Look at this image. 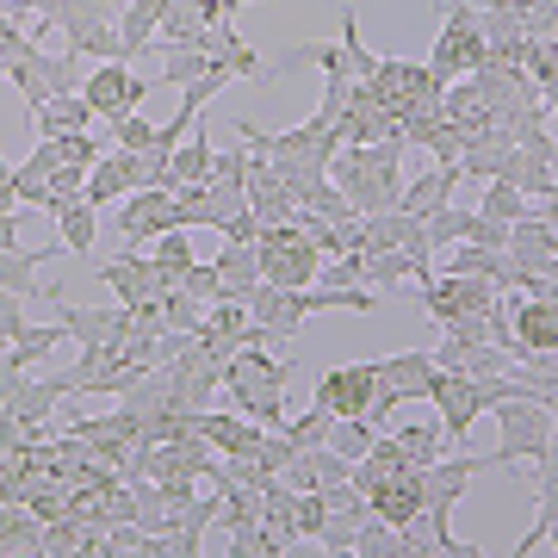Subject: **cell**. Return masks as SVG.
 <instances>
[{
	"label": "cell",
	"mask_w": 558,
	"mask_h": 558,
	"mask_svg": "<svg viewBox=\"0 0 558 558\" xmlns=\"http://www.w3.org/2000/svg\"><path fill=\"white\" fill-rule=\"evenodd\" d=\"M149 87H156V75H131V62H94L87 69V81H81V100L106 119H119V112H137L143 100H149Z\"/></svg>",
	"instance_id": "30bf717a"
},
{
	"label": "cell",
	"mask_w": 558,
	"mask_h": 558,
	"mask_svg": "<svg viewBox=\"0 0 558 558\" xmlns=\"http://www.w3.org/2000/svg\"><path fill=\"white\" fill-rule=\"evenodd\" d=\"M329 410H323V403H311V410H299V416H286L279 422V428H286V440H292V447H329Z\"/></svg>",
	"instance_id": "836d02e7"
},
{
	"label": "cell",
	"mask_w": 558,
	"mask_h": 558,
	"mask_svg": "<svg viewBox=\"0 0 558 558\" xmlns=\"http://www.w3.org/2000/svg\"><path fill=\"white\" fill-rule=\"evenodd\" d=\"M366 502H373V515H379V521H391V527H410V521L422 515V465L379 478L373 490H366Z\"/></svg>",
	"instance_id": "2e32d148"
},
{
	"label": "cell",
	"mask_w": 558,
	"mask_h": 558,
	"mask_svg": "<svg viewBox=\"0 0 558 558\" xmlns=\"http://www.w3.org/2000/svg\"><path fill=\"white\" fill-rule=\"evenodd\" d=\"M323 521H329L323 490H299V539H323Z\"/></svg>",
	"instance_id": "7bdbcfd3"
},
{
	"label": "cell",
	"mask_w": 558,
	"mask_h": 558,
	"mask_svg": "<svg viewBox=\"0 0 558 558\" xmlns=\"http://www.w3.org/2000/svg\"><path fill=\"white\" fill-rule=\"evenodd\" d=\"M515 360L527 354H553L558 348V279H534L527 292H515Z\"/></svg>",
	"instance_id": "9c48e42d"
},
{
	"label": "cell",
	"mask_w": 558,
	"mask_h": 558,
	"mask_svg": "<svg viewBox=\"0 0 558 558\" xmlns=\"http://www.w3.org/2000/svg\"><path fill=\"white\" fill-rule=\"evenodd\" d=\"M7 81L20 87L25 106H44L50 94H81V81H87V75H81L75 50H38V44H32V50L7 69Z\"/></svg>",
	"instance_id": "8992f818"
},
{
	"label": "cell",
	"mask_w": 558,
	"mask_h": 558,
	"mask_svg": "<svg viewBox=\"0 0 558 558\" xmlns=\"http://www.w3.org/2000/svg\"><path fill=\"white\" fill-rule=\"evenodd\" d=\"M143 186V161H137V149H119V143H112V149H100V161H94V168H87V199L100 205H119L124 193H137Z\"/></svg>",
	"instance_id": "5bb4252c"
},
{
	"label": "cell",
	"mask_w": 558,
	"mask_h": 558,
	"mask_svg": "<svg viewBox=\"0 0 558 558\" xmlns=\"http://www.w3.org/2000/svg\"><path fill=\"white\" fill-rule=\"evenodd\" d=\"M180 292H193L199 304H218L223 299V274L211 267V260H193V267L180 274Z\"/></svg>",
	"instance_id": "60d3db41"
},
{
	"label": "cell",
	"mask_w": 558,
	"mask_h": 558,
	"mask_svg": "<svg viewBox=\"0 0 558 558\" xmlns=\"http://www.w3.org/2000/svg\"><path fill=\"white\" fill-rule=\"evenodd\" d=\"M391 435L403 440V453L416 459V465H435V459L447 453V428H440V416L435 422H403V428H391Z\"/></svg>",
	"instance_id": "4dcf8cb0"
},
{
	"label": "cell",
	"mask_w": 558,
	"mask_h": 558,
	"mask_svg": "<svg viewBox=\"0 0 558 558\" xmlns=\"http://www.w3.org/2000/svg\"><path fill=\"white\" fill-rule=\"evenodd\" d=\"M223 274V299H242L248 304V292L260 286V248L255 242H223V255L211 260Z\"/></svg>",
	"instance_id": "d4e9b609"
},
{
	"label": "cell",
	"mask_w": 558,
	"mask_h": 558,
	"mask_svg": "<svg viewBox=\"0 0 558 558\" xmlns=\"http://www.w3.org/2000/svg\"><path fill=\"white\" fill-rule=\"evenodd\" d=\"M25 329H32V323H25V299L0 286V336H7V341H20Z\"/></svg>",
	"instance_id": "f6af8a7d"
},
{
	"label": "cell",
	"mask_w": 558,
	"mask_h": 558,
	"mask_svg": "<svg viewBox=\"0 0 558 558\" xmlns=\"http://www.w3.org/2000/svg\"><path fill=\"white\" fill-rule=\"evenodd\" d=\"M248 211H255L260 223H299V199H292V186L279 180L274 156L267 161L248 156Z\"/></svg>",
	"instance_id": "9a60e30c"
},
{
	"label": "cell",
	"mask_w": 558,
	"mask_h": 558,
	"mask_svg": "<svg viewBox=\"0 0 558 558\" xmlns=\"http://www.w3.org/2000/svg\"><path fill=\"white\" fill-rule=\"evenodd\" d=\"M13 174H20V168L0 156V211H20V180H13Z\"/></svg>",
	"instance_id": "7dc6e473"
},
{
	"label": "cell",
	"mask_w": 558,
	"mask_h": 558,
	"mask_svg": "<svg viewBox=\"0 0 558 558\" xmlns=\"http://www.w3.org/2000/svg\"><path fill=\"white\" fill-rule=\"evenodd\" d=\"M62 398H69V379H62V373H44V379H32V373H25L20 398L7 403L0 416H20V422H50V416H57V403H62Z\"/></svg>",
	"instance_id": "cb8c5ba5"
},
{
	"label": "cell",
	"mask_w": 558,
	"mask_h": 558,
	"mask_svg": "<svg viewBox=\"0 0 558 558\" xmlns=\"http://www.w3.org/2000/svg\"><path fill=\"white\" fill-rule=\"evenodd\" d=\"M20 211H0V248H20Z\"/></svg>",
	"instance_id": "c3c4849f"
},
{
	"label": "cell",
	"mask_w": 558,
	"mask_h": 558,
	"mask_svg": "<svg viewBox=\"0 0 558 558\" xmlns=\"http://www.w3.org/2000/svg\"><path fill=\"white\" fill-rule=\"evenodd\" d=\"M50 260H57V248H32V255H25V248H0V286L20 292V299H44L50 286H44L38 274Z\"/></svg>",
	"instance_id": "603a6c76"
},
{
	"label": "cell",
	"mask_w": 558,
	"mask_h": 558,
	"mask_svg": "<svg viewBox=\"0 0 558 558\" xmlns=\"http://www.w3.org/2000/svg\"><path fill=\"white\" fill-rule=\"evenodd\" d=\"M100 112L81 100V94H50L44 106H32V131L38 137H69V131H94Z\"/></svg>",
	"instance_id": "44dd1931"
},
{
	"label": "cell",
	"mask_w": 558,
	"mask_h": 558,
	"mask_svg": "<svg viewBox=\"0 0 558 558\" xmlns=\"http://www.w3.org/2000/svg\"><path fill=\"white\" fill-rule=\"evenodd\" d=\"M44 299L57 304V323L69 329V341H81V348H124L131 323H137L131 304H69L57 286H50Z\"/></svg>",
	"instance_id": "ba28073f"
},
{
	"label": "cell",
	"mask_w": 558,
	"mask_h": 558,
	"mask_svg": "<svg viewBox=\"0 0 558 558\" xmlns=\"http://www.w3.org/2000/svg\"><path fill=\"white\" fill-rule=\"evenodd\" d=\"M260 279L274 286H317L323 274V248L304 236V223H260Z\"/></svg>",
	"instance_id": "277c9868"
},
{
	"label": "cell",
	"mask_w": 558,
	"mask_h": 558,
	"mask_svg": "<svg viewBox=\"0 0 558 558\" xmlns=\"http://www.w3.org/2000/svg\"><path fill=\"white\" fill-rule=\"evenodd\" d=\"M112 230L124 236V248H149L161 230H180L174 193H161V186H137V193H124L119 211H112Z\"/></svg>",
	"instance_id": "7c38bea8"
},
{
	"label": "cell",
	"mask_w": 558,
	"mask_h": 558,
	"mask_svg": "<svg viewBox=\"0 0 558 558\" xmlns=\"http://www.w3.org/2000/svg\"><path fill=\"white\" fill-rule=\"evenodd\" d=\"M465 242H472V248H490V255H497V248H509V223H497V218H472V230H465Z\"/></svg>",
	"instance_id": "ee69618b"
},
{
	"label": "cell",
	"mask_w": 558,
	"mask_h": 558,
	"mask_svg": "<svg viewBox=\"0 0 558 558\" xmlns=\"http://www.w3.org/2000/svg\"><path fill=\"white\" fill-rule=\"evenodd\" d=\"M205 69H211V57H205L199 44H161V75L168 87H186V81H199Z\"/></svg>",
	"instance_id": "f1b7e54d"
},
{
	"label": "cell",
	"mask_w": 558,
	"mask_h": 558,
	"mask_svg": "<svg viewBox=\"0 0 558 558\" xmlns=\"http://www.w3.org/2000/svg\"><path fill=\"white\" fill-rule=\"evenodd\" d=\"M180 230H211V186H174Z\"/></svg>",
	"instance_id": "74e56055"
},
{
	"label": "cell",
	"mask_w": 558,
	"mask_h": 558,
	"mask_svg": "<svg viewBox=\"0 0 558 558\" xmlns=\"http://www.w3.org/2000/svg\"><path fill=\"white\" fill-rule=\"evenodd\" d=\"M199 435L211 440L223 459H236V453H255L267 428H260L255 416H242V410H236V416H230V410H199Z\"/></svg>",
	"instance_id": "d6986e66"
},
{
	"label": "cell",
	"mask_w": 558,
	"mask_h": 558,
	"mask_svg": "<svg viewBox=\"0 0 558 558\" xmlns=\"http://www.w3.org/2000/svg\"><path fill=\"white\" fill-rule=\"evenodd\" d=\"M502 180H515L534 205L558 186V180H553V156H534V149H515V161H509V174H502Z\"/></svg>",
	"instance_id": "83f0119b"
},
{
	"label": "cell",
	"mask_w": 558,
	"mask_h": 558,
	"mask_svg": "<svg viewBox=\"0 0 558 558\" xmlns=\"http://www.w3.org/2000/svg\"><path fill=\"white\" fill-rule=\"evenodd\" d=\"M211 161H218V143L205 124H193L186 137H180L174 161H168V180H161V193H174V186H205L211 180Z\"/></svg>",
	"instance_id": "ac0fdd59"
},
{
	"label": "cell",
	"mask_w": 558,
	"mask_h": 558,
	"mask_svg": "<svg viewBox=\"0 0 558 558\" xmlns=\"http://www.w3.org/2000/svg\"><path fill=\"white\" fill-rule=\"evenodd\" d=\"M403 149H410L403 137H373V143H341L329 156V180L348 193L360 218L391 211L403 199Z\"/></svg>",
	"instance_id": "6da1fadb"
},
{
	"label": "cell",
	"mask_w": 558,
	"mask_h": 558,
	"mask_svg": "<svg viewBox=\"0 0 558 558\" xmlns=\"http://www.w3.org/2000/svg\"><path fill=\"white\" fill-rule=\"evenodd\" d=\"M292 453H299V447L286 440V428H267V435H260V447H255V465L267 472V478H279V472L292 465Z\"/></svg>",
	"instance_id": "b9f144b4"
},
{
	"label": "cell",
	"mask_w": 558,
	"mask_h": 558,
	"mask_svg": "<svg viewBox=\"0 0 558 558\" xmlns=\"http://www.w3.org/2000/svg\"><path fill=\"white\" fill-rule=\"evenodd\" d=\"M260 236V218L255 211H236V218L223 223V242H255Z\"/></svg>",
	"instance_id": "bcb514c9"
},
{
	"label": "cell",
	"mask_w": 558,
	"mask_h": 558,
	"mask_svg": "<svg viewBox=\"0 0 558 558\" xmlns=\"http://www.w3.org/2000/svg\"><path fill=\"white\" fill-rule=\"evenodd\" d=\"M0 7H7V0H0Z\"/></svg>",
	"instance_id": "f907efd6"
},
{
	"label": "cell",
	"mask_w": 558,
	"mask_h": 558,
	"mask_svg": "<svg viewBox=\"0 0 558 558\" xmlns=\"http://www.w3.org/2000/svg\"><path fill=\"white\" fill-rule=\"evenodd\" d=\"M0 75H7V57H0Z\"/></svg>",
	"instance_id": "681fc988"
},
{
	"label": "cell",
	"mask_w": 558,
	"mask_h": 558,
	"mask_svg": "<svg viewBox=\"0 0 558 558\" xmlns=\"http://www.w3.org/2000/svg\"><path fill=\"white\" fill-rule=\"evenodd\" d=\"M323 502H329V521H323V539H317V546H323V553H354L360 521L373 515L366 490L348 478V484H329V490H323Z\"/></svg>",
	"instance_id": "4fadbf2b"
},
{
	"label": "cell",
	"mask_w": 558,
	"mask_h": 558,
	"mask_svg": "<svg viewBox=\"0 0 558 558\" xmlns=\"http://www.w3.org/2000/svg\"><path fill=\"white\" fill-rule=\"evenodd\" d=\"M478 211H484V218H497V223H515V218H527V211H534V199L521 193L515 180H502V174H497L490 186H484Z\"/></svg>",
	"instance_id": "f546056e"
},
{
	"label": "cell",
	"mask_w": 558,
	"mask_h": 558,
	"mask_svg": "<svg viewBox=\"0 0 558 558\" xmlns=\"http://www.w3.org/2000/svg\"><path fill=\"white\" fill-rule=\"evenodd\" d=\"M490 422H497V453H484L490 459V472L497 465H534L539 453H546V440H553V410L539 398H502L497 410H490Z\"/></svg>",
	"instance_id": "3957f363"
},
{
	"label": "cell",
	"mask_w": 558,
	"mask_h": 558,
	"mask_svg": "<svg viewBox=\"0 0 558 558\" xmlns=\"http://www.w3.org/2000/svg\"><path fill=\"white\" fill-rule=\"evenodd\" d=\"M341 50H348L354 81H366L373 69H379V57H373V50H366V38H360V13H354V7H341Z\"/></svg>",
	"instance_id": "d590c367"
},
{
	"label": "cell",
	"mask_w": 558,
	"mask_h": 558,
	"mask_svg": "<svg viewBox=\"0 0 558 558\" xmlns=\"http://www.w3.org/2000/svg\"><path fill=\"white\" fill-rule=\"evenodd\" d=\"M379 398V360H348V366H329L311 391V403H323L329 416H366Z\"/></svg>",
	"instance_id": "8fae6325"
},
{
	"label": "cell",
	"mask_w": 558,
	"mask_h": 558,
	"mask_svg": "<svg viewBox=\"0 0 558 558\" xmlns=\"http://www.w3.org/2000/svg\"><path fill=\"white\" fill-rule=\"evenodd\" d=\"M422 304L440 329H459V323H484L497 311V286L478 274H435L422 286Z\"/></svg>",
	"instance_id": "5b68a950"
},
{
	"label": "cell",
	"mask_w": 558,
	"mask_h": 558,
	"mask_svg": "<svg viewBox=\"0 0 558 558\" xmlns=\"http://www.w3.org/2000/svg\"><path fill=\"white\" fill-rule=\"evenodd\" d=\"M292 490H329V484H348L354 478V459H341L336 447H299L292 465L279 472Z\"/></svg>",
	"instance_id": "e0dca14e"
},
{
	"label": "cell",
	"mask_w": 558,
	"mask_h": 558,
	"mask_svg": "<svg viewBox=\"0 0 558 558\" xmlns=\"http://www.w3.org/2000/svg\"><path fill=\"white\" fill-rule=\"evenodd\" d=\"M472 218H478V211H465V205H440V211H428V242H435V248H453V242H465V230H472Z\"/></svg>",
	"instance_id": "d6a6232c"
},
{
	"label": "cell",
	"mask_w": 558,
	"mask_h": 558,
	"mask_svg": "<svg viewBox=\"0 0 558 558\" xmlns=\"http://www.w3.org/2000/svg\"><path fill=\"white\" fill-rule=\"evenodd\" d=\"M94 274H100L106 286H112V299L131 304V311H149V304H161L180 286V279L168 274V267H156V255H143V248H124L119 260H100Z\"/></svg>",
	"instance_id": "52a82bcc"
},
{
	"label": "cell",
	"mask_w": 558,
	"mask_h": 558,
	"mask_svg": "<svg viewBox=\"0 0 558 558\" xmlns=\"http://www.w3.org/2000/svg\"><path fill=\"white\" fill-rule=\"evenodd\" d=\"M373 435H379V428H373L366 416H336V422H329V447H336L341 459H366Z\"/></svg>",
	"instance_id": "e575fe53"
},
{
	"label": "cell",
	"mask_w": 558,
	"mask_h": 558,
	"mask_svg": "<svg viewBox=\"0 0 558 558\" xmlns=\"http://www.w3.org/2000/svg\"><path fill=\"white\" fill-rule=\"evenodd\" d=\"M354 553L360 558H416V546H410V534H403V527H391V521H379V515H366V521H360V534H354Z\"/></svg>",
	"instance_id": "4316f807"
},
{
	"label": "cell",
	"mask_w": 558,
	"mask_h": 558,
	"mask_svg": "<svg viewBox=\"0 0 558 558\" xmlns=\"http://www.w3.org/2000/svg\"><path fill=\"white\" fill-rule=\"evenodd\" d=\"M131 502H137V527H143V534H161V527H168V497H161V478H131Z\"/></svg>",
	"instance_id": "1f68e13d"
},
{
	"label": "cell",
	"mask_w": 558,
	"mask_h": 558,
	"mask_svg": "<svg viewBox=\"0 0 558 558\" xmlns=\"http://www.w3.org/2000/svg\"><path fill=\"white\" fill-rule=\"evenodd\" d=\"M428 260L435 255H410V248H379V255H373V286H379V292H391V286H403V279H416V286H428Z\"/></svg>",
	"instance_id": "484cf974"
},
{
	"label": "cell",
	"mask_w": 558,
	"mask_h": 558,
	"mask_svg": "<svg viewBox=\"0 0 558 558\" xmlns=\"http://www.w3.org/2000/svg\"><path fill=\"white\" fill-rule=\"evenodd\" d=\"M459 180H465V168H459V161H435L428 174L403 180L398 211H416V218H428V211H440V205L453 199V186H459Z\"/></svg>",
	"instance_id": "ffe728a7"
},
{
	"label": "cell",
	"mask_w": 558,
	"mask_h": 558,
	"mask_svg": "<svg viewBox=\"0 0 558 558\" xmlns=\"http://www.w3.org/2000/svg\"><path fill=\"white\" fill-rule=\"evenodd\" d=\"M292 373H299V366H292V354H267V341L236 348V354L223 360V398H230V410L255 416L260 428H279V422L292 416V410H286Z\"/></svg>",
	"instance_id": "7a4b0ae2"
},
{
	"label": "cell",
	"mask_w": 558,
	"mask_h": 558,
	"mask_svg": "<svg viewBox=\"0 0 558 558\" xmlns=\"http://www.w3.org/2000/svg\"><path fill=\"white\" fill-rule=\"evenodd\" d=\"M149 255H156V267H168L174 279L186 274L193 260H199V255H193V236H186V230H161V236L149 242Z\"/></svg>",
	"instance_id": "8d00e7d4"
},
{
	"label": "cell",
	"mask_w": 558,
	"mask_h": 558,
	"mask_svg": "<svg viewBox=\"0 0 558 558\" xmlns=\"http://www.w3.org/2000/svg\"><path fill=\"white\" fill-rule=\"evenodd\" d=\"M57 341H69V329H62V323H44V329H25V336L13 341V360H20V366H38V360L50 354Z\"/></svg>",
	"instance_id": "ab89813d"
},
{
	"label": "cell",
	"mask_w": 558,
	"mask_h": 558,
	"mask_svg": "<svg viewBox=\"0 0 558 558\" xmlns=\"http://www.w3.org/2000/svg\"><path fill=\"white\" fill-rule=\"evenodd\" d=\"M149 137H156V124L137 112H119V119H106V143H119V149H149Z\"/></svg>",
	"instance_id": "f35d334b"
},
{
	"label": "cell",
	"mask_w": 558,
	"mask_h": 558,
	"mask_svg": "<svg viewBox=\"0 0 558 558\" xmlns=\"http://www.w3.org/2000/svg\"><path fill=\"white\" fill-rule=\"evenodd\" d=\"M50 218H57V230H62V255H81V260L94 255V236H100V205L87 199V193H81V199H62Z\"/></svg>",
	"instance_id": "7402d4cb"
}]
</instances>
